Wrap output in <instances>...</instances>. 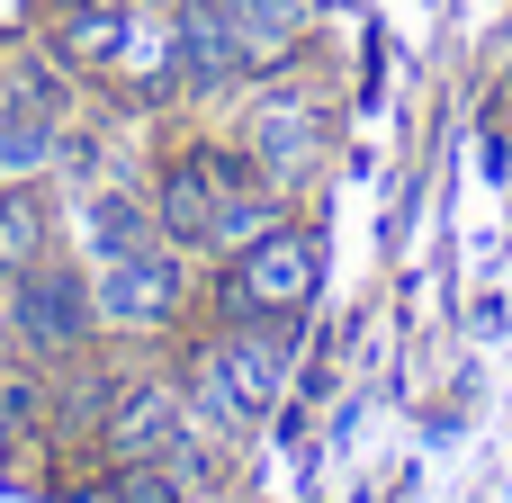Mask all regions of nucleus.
<instances>
[{
	"mask_svg": "<svg viewBox=\"0 0 512 503\" xmlns=\"http://www.w3.org/2000/svg\"><path fill=\"white\" fill-rule=\"evenodd\" d=\"M171 63H180L189 90H225V81H243L252 54H243L234 9H225V0H180V18H171Z\"/></svg>",
	"mask_w": 512,
	"mask_h": 503,
	"instance_id": "5",
	"label": "nucleus"
},
{
	"mask_svg": "<svg viewBox=\"0 0 512 503\" xmlns=\"http://www.w3.org/2000/svg\"><path fill=\"white\" fill-rule=\"evenodd\" d=\"M171 306H180V261L162 243H135L99 270V315L108 324H162Z\"/></svg>",
	"mask_w": 512,
	"mask_h": 503,
	"instance_id": "6",
	"label": "nucleus"
},
{
	"mask_svg": "<svg viewBox=\"0 0 512 503\" xmlns=\"http://www.w3.org/2000/svg\"><path fill=\"white\" fill-rule=\"evenodd\" d=\"M315 270H324V243L297 234V225H270L261 243L234 252L225 297H234V315H297V306L315 297Z\"/></svg>",
	"mask_w": 512,
	"mask_h": 503,
	"instance_id": "1",
	"label": "nucleus"
},
{
	"mask_svg": "<svg viewBox=\"0 0 512 503\" xmlns=\"http://www.w3.org/2000/svg\"><path fill=\"white\" fill-rule=\"evenodd\" d=\"M243 153L279 180V189H297V180H315L324 171V153H333V117L315 108V99H288V90H270L261 108H252V135H243Z\"/></svg>",
	"mask_w": 512,
	"mask_h": 503,
	"instance_id": "3",
	"label": "nucleus"
},
{
	"mask_svg": "<svg viewBox=\"0 0 512 503\" xmlns=\"http://www.w3.org/2000/svg\"><path fill=\"white\" fill-rule=\"evenodd\" d=\"M225 9H234V27H243V54H252V72H270V63H288V54H297L306 0H225Z\"/></svg>",
	"mask_w": 512,
	"mask_h": 503,
	"instance_id": "9",
	"label": "nucleus"
},
{
	"mask_svg": "<svg viewBox=\"0 0 512 503\" xmlns=\"http://www.w3.org/2000/svg\"><path fill=\"white\" fill-rule=\"evenodd\" d=\"M81 234H90V252H99V261H117V252L153 243V207H144V198H126V189H99V198L81 207Z\"/></svg>",
	"mask_w": 512,
	"mask_h": 503,
	"instance_id": "10",
	"label": "nucleus"
},
{
	"mask_svg": "<svg viewBox=\"0 0 512 503\" xmlns=\"http://www.w3.org/2000/svg\"><path fill=\"white\" fill-rule=\"evenodd\" d=\"M279 369H288V351H279V333H225V342H207V369H198V414L207 423H252L261 405H279Z\"/></svg>",
	"mask_w": 512,
	"mask_h": 503,
	"instance_id": "2",
	"label": "nucleus"
},
{
	"mask_svg": "<svg viewBox=\"0 0 512 503\" xmlns=\"http://www.w3.org/2000/svg\"><path fill=\"white\" fill-rule=\"evenodd\" d=\"M108 441H117V459H162L171 441H180V387H126L117 396V414H108Z\"/></svg>",
	"mask_w": 512,
	"mask_h": 503,
	"instance_id": "7",
	"label": "nucleus"
},
{
	"mask_svg": "<svg viewBox=\"0 0 512 503\" xmlns=\"http://www.w3.org/2000/svg\"><path fill=\"white\" fill-rule=\"evenodd\" d=\"M126 503H180V495H171V486H162V477L135 459V477H126Z\"/></svg>",
	"mask_w": 512,
	"mask_h": 503,
	"instance_id": "12",
	"label": "nucleus"
},
{
	"mask_svg": "<svg viewBox=\"0 0 512 503\" xmlns=\"http://www.w3.org/2000/svg\"><path fill=\"white\" fill-rule=\"evenodd\" d=\"M90 315H99V297L81 288V270L36 261V270L9 279V333H18L27 351H72V342L90 333Z\"/></svg>",
	"mask_w": 512,
	"mask_h": 503,
	"instance_id": "4",
	"label": "nucleus"
},
{
	"mask_svg": "<svg viewBox=\"0 0 512 503\" xmlns=\"http://www.w3.org/2000/svg\"><path fill=\"white\" fill-rule=\"evenodd\" d=\"M54 153H63V126H54V108H36V99H9V108H0V180H36Z\"/></svg>",
	"mask_w": 512,
	"mask_h": 503,
	"instance_id": "8",
	"label": "nucleus"
},
{
	"mask_svg": "<svg viewBox=\"0 0 512 503\" xmlns=\"http://www.w3.org/2000/svg\"><path fill=\"white\" fill-rule=\"evenodd\" d=\"M36 261H45V207H36L27 189H9V198H0V279L36 270Z\"/></svg>",
	"mask_w": 512,
	"mask_h": 503,
	"instance_id": "11",
	"label": "nucleus"
}]
</instances>
